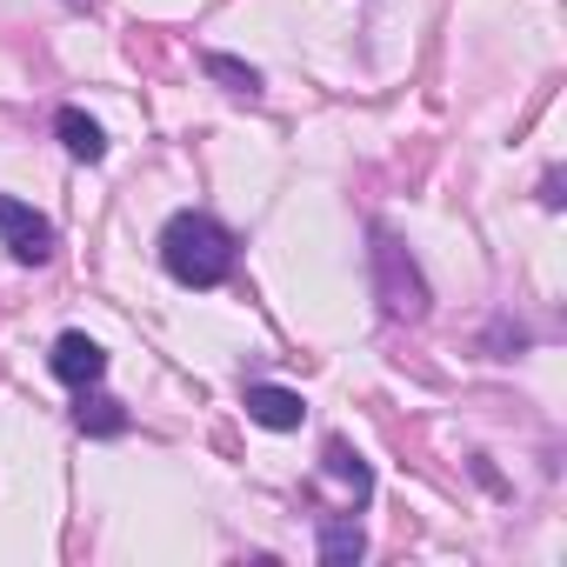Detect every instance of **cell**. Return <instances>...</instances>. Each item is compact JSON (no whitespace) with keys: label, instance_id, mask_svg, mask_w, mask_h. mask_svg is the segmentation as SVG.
Here are the masks:
<instances>
[{"label":"cell","instance_id":"6da1fadb","mask_svg":"<svg viewBox=\"0 0 567 567\" xmlns=\"http://www.w3.org/2000/svg\"><path fill=\"white\" fill-rule=\"evenodd\" d=\"M161 267L181 280V288H220L234 274V234L214 214H174L161 227Z\"/></svg>","mask_w":567,"mask_h":567},{"label":"cell","instance_id":"7a4b0ae2","mask_svg":"<svg viewBox=\"0 0 567 567\" xmlns=\"http://www.w3.org/2000/svg\"><path fill=\"white\" fill-rule=\"evenodd\" d=\"M368 260H374V301H381V315L388 321H427V308H434V295H427V274L414 267V254L394 240V227H374L368 234Z\"/></svg>","mask_w":567,"mask_h":567},{"label":"cell","instance_id":"3957f363","mask_svg":"<svg viewBox=\"0 0 567 567\" xmlns=\"http://www.w3.org/2000/svg\"><path fill=\"white\" fill-rule=\"evenodd\" d=\"M0 247H8L21 267H41V260L54 254V220L34 214V207L14 200V194H0Z\"/></svg>","mask_w":567,"mask_h":567},{"label":"cell","instance_id":"277c9868","mask_svg":"<svg viewBox=\"0 0 567 567\" xmlns=\"http://www.w3.org/2000/svg\"><path fill=\"white\" fill-rule=\"evenodd\" d=\"M247 421H260V427H274V434H288V427H301V421H308V401H301L295 388L254 381V388H247Z\"/></svg>","mask_w":567,"mask_h":567},{"label":"cell","instance_id":"5b68a950","mask_svg":"<svg viewBox=\"0 0 567 567\" xmlns=\"http://www.w3.org/2000/svg\"><path fill=\"white\" fill-rule=\"evenodd\" d=\"M54 374H61L68 388H94V381L107 374V348L87 341V334H61V341H54Z\"/></svg>","mask_w":567,"mask_h":567},{"label":"cell","instance_id":"8992f818","mask_svg":"<svg viewBox=\"0 0 567 567\" xmlns=\"http://www.w3.org/2000/svg\"><path fill=\"white\" fill-rule=\"evenodd\" d=\"M321 474H328V481H341L354 501H368V494H374V474H368V461H361V454H354L341 434H328V441H321Z\"/></svg>","mask_w":567,"mask_h":567},{"label":"cell","instance_id":"52a82bcc","mask_svg":"<svg viewBox=\"0 0 567 567\" xmlns=\"http://www.w3.org/2000/svg\"><path fill=\"white\" fill-rule=\"evenodd\" d=\"M54 134H61V147H68L74 161H87V167L107 154V134H101V121H94V114H81V107H61V114H54Z\"/></svg>","mask_w":567,"mask_h":567},{"label":"cell","instance_id":"ba28073f","mask_svg":"<svg viewBox=\"0 0 567 567\" xmlns=\"http://www.w3.org/2000/svg\"><path fill=\"white\" fill-rule=\"evenodd\" d=\"M361 554H368L361 520H354V514H328V520H321V560H328V567H354Z\"/></svg>","mask_w":567,"mask_h":567},{"label":"cell","instance_id":"9c48e42d","mask_svg":"<svg viewBox=\"0 0 567 567\" xmlns=\"http://www.w3.org/2000/svg\"><path fill=\"white\" fill-rule=\"evenodd\" d=\"M74 421H81V434H94V441H114V434H127V408H121L114 394H87V388H81V408H74Z\"/></svg>","mask_w":567,"mask_h":567},{"label":"cell","instance_id":"30bf717a","mask_svg":"<svg viewBox=\"0 0 567 567\" xmlns=\"http://www.w3.org/2000/svg\"><path fill=\"white\" fill-rule=\"evenodd\" d=\"M207 81H220V87L240 94V101H260V74H254L247 61H234V54H207Z\"/></svg>","mask_w":567,"mask_h":567}]
</instances>
